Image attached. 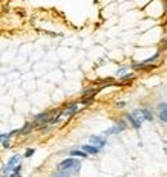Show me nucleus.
Returning a JSON list of instances; mask_svg holds the SVG:
<instances>
[{"label": "nucleus", "instance_id": "1", "mask_svg": "<svg viewBox=\"0 0 167 177\" xmlns=\"http://www.w3.org/2000/svg\"><path fill=\"white\" fill-rule=\"evenodd\" d=\"M57 168H58V170H66V171H69L71 174H77V172L80 171V168H81V162L78 159L69 157V159L61 160V162L58 163Z\"/></svg>", "mask_w": 167, "mask_h": 177}, {"label": "nucleus", "instance_id": "2", "mask_svg": "<svg viewBox=\"0 0 167 177\" xmlns=\"http://www.w3.org/2000/svg\"><path fill=\"white\" fill-rule=\"evenodd\" d=\"M126 119L129 121V124H130L133 128H140L141 124L144 122V119L141 118V114H140V108L133 110L132 113H127V114H126Z\"/></svg>", "mask_w": 167, "mask_h": 177}, {"label": "nucleus", "instance_id": "3", "mask_svg": "<svg viewBox=\"0 0 167 177\" xmlns=\"http://www.w3.org/2000/svg\"><path fill=\"white\" fill-rule=\"evenodd\" d=\"M126 127H127L126 121H123V119H121V121H118V122H116V124H115L114 127H112V128H109L107 131H104V133H103V136L106 137V136H110V134H118V133H121V131L126 128Z\"/></svg>", "mask_w": 167, "mask_h": 177}, {"label": "nucleus", "instance_id": "4", "mask_svg": "<svg viewBox=\"0 0 167 177\" xmlns=\"http://www.w3.org/2000/svg\"><path fill=\"white\" fill-rule=\"evenodd\" d=\"M20 162H22V156H20V154H15V156H12V157L9 159V162L6 163V166L3 168V171H2V172H3V174H6V176H8V174H9V172L12 171V168H14L15 165H19Z\"/></svg>", "mask_w": 167, "mask_h": 177}, {"label": "nucleus", "instance_id": "5", "mask_svg": "<svg viewBox=\"0 0 167 177\" xmlns=\"http://www.w3.org/2000/svg\"><path fill=\"white\" fill-rule=\"evenodd\" d=\"M75 113H78V104H71V105L66 107L64 110H60L58 116L63 119V118H71V116H74Z\"/></svg>", "mask_w": 167, "mask_h": 177}, {"label": "nucleus", "instance_id": "6", "mask_svg": "<svg viewBox=\"0 0 167 177\" xmlns=\"http://www.w3.org/2000/svg\"><path fill=\"white\" fill-rule=\"evenodd\" d=\"M156 110H158V118H160V121L167 124V102H160L158 107H156Z\"/></svg>", "mask_w": 167, "mask_h": 177}, {"label": "nucleus", "instance_id": "7", "mask_svg": "<svg viewBox=\"0 0 167 177\" xmlns=\"http://www.w3.org/2000/svg\"><path fill=\"white\" fill-rule=\"evenodd\" d=\"M89 142L101 150V148L106 145V137H104L103 134H101V136H90V137H89Z\"/></svg>", "mask_w": 167, "mask_h": 177}, {"label": "nucleus", "instance_id": "8", "mask_svg": "<svg viewBox=\"0 0 167 177\" xmlns=\"http://www.w3.org/2000/svg\"><path fill=\"white\" fill-rule=\"evenodd\" d=\"M80 148L84 151L86 154H98L100 153V148L95 147V145H92V143H89V145H81Z\"/></svg>", "mask_w": 167, "mask_h": 177}, {"label": "nucleus", "instance_id": "9", "mask_svg": "<svg viewBox=\"0 0 167 177\" xmlns=\"http://www.w3.org/2000/svg\"><path fill=\"white\" fill-rule=\"evenodd\" d=\"M140 114H141V118H143L144 121H152L153 119V113L150 112L149 108H140Z\"/></svg>", "mask_w": 167, "mask_h": 177}, {"label": "nucleus", "instance_id": "10", "mask_svg": "<svg viewBox=\"0 0 167 177\" xmlns=\"http://www.w3.org/2000/svg\"><path fill=\"white\" fill-rule=\"evenodd\" d=\"M34 128H35V127H34V124H32V122H26V124L23 125V128L19 130V133H20V134H29Z\"/></svg>", "mask_w": 167, "mask_h": 177}, {"label": "nucleus", "instance_id": "11", "mask_svg": "<svg viewBox=\"0 0 167 177\" xmlns=\"http://www.w3.org/2000/svg\"><path fill=\"white\" fill-rule=\"evenodd\" d=\"M69 154L72 156V157H81V159H86L87 156H89V154H86L84 151L81 150V148H80V150H71V151H69Z\"/></svg>", "mask_w": 167, "mask_h": 177}, {"label": "nucleus", "instance_id": "12", "mask_svg": "<svg viewBox=\"0 0 167 177\" xmlns=\"http://www.w3.org/2000/svg\"><path fill=\"white\" fill-rule=\"evenodd\" d=\"M52 177H72V174H71L69 171H66V170H57L52 174Z\"/></svg>", "mask_w": 167, "mask_h": 177}, {"label": "nucleus", "instance_id": "13", "mask_svg": "<svg viewBox=\"0 0 167 177\" xmlns=\"http://www.w3.org/2000/svg\"><path fill=\"white\" fill-rule=\"evenodd\" d=\"M158 58H160V52H156V53H155V55H153V57H150V58L144 60L143 63H144V64H155V61H156Z\"/></svg>", "mask_w": 167, "mask_h": 177}, {"label": "nucleus", "instance_id": "14", "mask_svg": "<svg viewBox=\"0 0 167 177\" xmlns=\"http://www.w3.org/2000/svg\"><path fill=\"white\" fill-rule=\"evenodd\" d=\"M132 78H135V73H129V75H123L121 76V81H127V80H132Z\"/></svg>", "mask_w": 167, "mask_h": 177}, {"label": "nucleus", "instance_id": "15", "mask_svg": "<svg viewBox=\"0 0 167 177\" xmlns=\"http://www.w3.org/2000/svg\"><path fill=\"white\" fill-rule=\"evenodd\" d=\"M34 153H35V150H34V148H28V150L25 151V157H31V156L34 154Z\"/></svg>", "mask_w": 167, "mask_h": 177}, {"label": "nucleus", "instance_id": "16", "mask_svg": "<svg viewBox=\"0 0 167 177\" xmlns=\"http://www.w3.org/2000/svg\"><path fill=\"white\" fill-rule=\"evenodd\" d=\"M2 145H3V148H11V142H9V139H5V141H2Z\"/></svg>", "mask_w": 167, "mask_h": 177}, {"label": "nucleus", "instance_id": "17", "mask_svg": "<svg viewBox=\"0 0 167 177\" xmlns=\"http://www.w3.org/2000/svg\"><path fill=\"white\" fill-rule=\"evenodd\" d=\"M127 69H129V67H121V69H120V70H118V72H116V75H120V76H123V75H124V72H126V70H127Z\"/></svg>", "mask_w": 167, "mask_h": 177}, {"label": "nucleus", "instance_id": "18", "mask_svg": "<svg viewBox=\"0 0 167 177\" xmlns=\"http://www.w3.org/2000/svg\"><path fill=\"white\" fill-rule=\"evenodd\" d=\"M8 176H9V177H22V174H20V172H9Z\"/></svg>", "mask_w": 167, "mask_h": 177}, {"label": "nucleus", "instance_id": "19", "mask_svg": "<svg viewBox=\"0 0 167 177\" xmlns=\"http://www.w3.org/2000/svg\"><path fill=\"white\" fill-rule=\"evenodd\" d=\"M2 177H9V176H6V174H3V176H2Z\"/></svg>", "mask_w": 167, "mask_h": 177}]
</instances>
